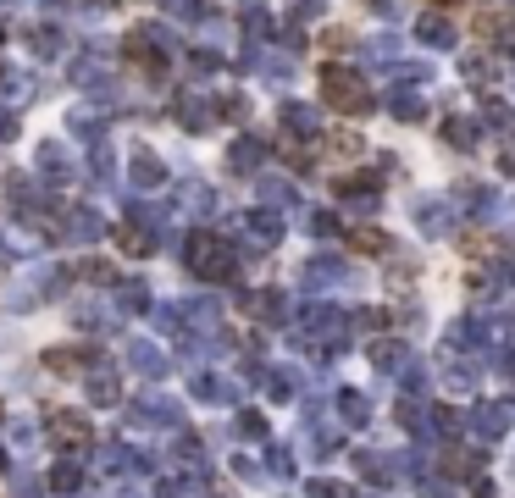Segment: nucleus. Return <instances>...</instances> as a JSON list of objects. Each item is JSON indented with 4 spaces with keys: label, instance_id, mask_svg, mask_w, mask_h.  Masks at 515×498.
Here are the masks:
<instances>
[{
    "label": "nucleus",
    "instance_id": "ddd939ff",
    "mask_svg": "<svg viewBox=\"0 0 515 498\" xmlns=\"http://www.w3.org/2000/svg\"><path fill=\"white\" fill-rule=\"evenodd\" d=\"M45 366H50V371H61V377H67L72 366H84V355H78V349H50V355H45Z\"/></svg>",
    "mask_w": 515,
    "mask_h": 498
},
{
    "label": "nucleus",
    "instance_id": "5701e85b",
    "mask_svg": "<svg viewBox=\"0 0 515 498\" xmlns=\"http://www.w3.org/2000/svg\"><path fill=\"white\" fill-rule=\"evenodd\" d=\"M84 6H111V0H84Z\"/></svg>",
    "mask_w": 515,
    "mask_h": 498
},
{
    "label": "nucleus",
    "instance_id": "6ab92c4d",
    "mask_svg": "<svg viewBox=\"0 0 515 498\" xmlns=\"http://www.w3.org/2000/svg\"><path fill=\"white\" fill-rule=\"evenodd\" d=\"M421 39H427V45H449L455 28H449V23H427V28H421Z\"/></svg>",
    "mask_w": 515,
    "mask_h": 498
},
{
    "label": "nucleus",
    "instance_id": "4468645a",
    "mask_svg": "<svg viewBox=\"0 0 515 498\" xmlns=\"http://www.w3.org/2000/svg\"><path fill=\"white\" fill-rule=\"evenodd\" d=\"M78 482H84V471H78V465H56V471H50V487H56V493H72Z\"/></svg>",
    "mask_w": 515,
    "mask_h": 498
},
{
    "label": "nucleus",
    "instance_id": "9d476101",
    "mask_svg": "<svg viewBox=\"0 0 515 498\" xmlns=\"http://www.w3.org/2000/svg\"><path fill=\"white\" fill-rule=\"evenodd\" d=\"M172 12H178L183 23H211L216 6H211V0H172Z\"/></svg>",
    "mask_w": 515,
    "mask_h": 498
},
{
    "label": "nucleus",
    "instance_id": "f3484780",
    "mask_svg": "<svg viewBox=\"0 0 515 498\" xmlns=\"http://www.w3.org/2000/svg\"><path fill=\"white\" fill-rule=\"evenodd\" d=\"M117 299H122V310H144V305H150V294H144V283H128Z\"/></svg>",
    "mask_w": 515,
    "mask_h": 498
},
{
    "label": "nucleus",
    "instance_id": "f03ea898",
    "mask_svg": "<svg viewBox=\"0 0 515 498\" xmlns=\"http://www.w3.org/2000/svg\"><path fill=\"white\" fill-rule=\"evenodd\" d=\"M183 261H189L200 277H216V283H222V277L233 272V255H228V244H222V238H211V233H194L189 244H183Z\"/></svg>",
    "mask_w": 515,
    "mask_h": 498
},
{
    "label": "nucleus",
    "instance_id": "a211bd4d",
    "mask_svg": "<svg viewBox=\"0 0 515 498\" xmlns=\"http://www.w3.org/2000/svg\"><path fill=\"white\" fill-rule=\"evenodd\" d=\"M89 399H95V404H111V399H117V377H95V388H89Z\"/></svg>",
    "mask_w": 515,
    "mask_h": 498
},
{
    "label": "nucleus",
    "instance_id": "20e7f679",
    "mask_svg": "<svg viewBox=\"0 0 515 498\" xmlns=\"http://www.w3.org/2000/svg\"><path fill=\"white\" fill-rule=\"evenodd\" d=\"M100 233H106L100 211H84V205H78V211H67V216H61V238H67V244H95Z\"/></svg>",
    "mask_w": 515,
    "mask_h": 498
},
{
    "label": "nucleus",
    "instance_id": "7ed1b4c3",
    "mask_svg": "<svg viewBox=\"0 0 515 498\" xmlns=\"http://www.w3.org/2000/svg\"><path fill=\"white\" fill-rule=\"evenodd\" d=\"M128 56L139 61L144 72H150V78H161V72H167V34H161L156 23H144V28H133L128 34Z\"/></svg>",
    "mask_w": 515,
    "mask_h": 498
},
{
    "label": "nucleus",
    "instance_id": "1a4fd4ad",
    "mask_svg": "<svg viewBox=\"0 0 515 498\" xmlns=\"http://www.w3.org/2000/svg\"><path fill=\"white\" fill-rule=\"evenodd\" d=\"M100 72H106V50H84L78 67H72V78H78V83H100Z\"/></svg>",
    "mask_w": 515,
    "mask_h": 498
},
{
    "label": "nucleus",
    "instance_id": "aec40b11",
    "mask_svg": "<svg viewBox=\"0 0 515 498\" xmlns=\"http://www.w3.org/2000/svg\"><path fill=\"white\" fill-rule=\"evenodd\" d=\"M222 117H233V122H244V117H250V106H244V100H239V95H233V100H222Z\"/></svg>",
    "mask_w": 515,
    "mask_h": 498
},
{
    "label": "nucleus",
    "instance_id": "b1692460",
    "mask_svg": "<svg viewBox=\"0 0 515 498\" xmlns=\"http://www.w3.org/2000/svg\"><path fill=\"white\" fill-rule=\"evenodd\" d=\"M0 83H6V61H0Z\"/></svg>",
    "mask_w": 515,
    "mask_h": 498
},
{
    "label": "nucleus",
    "instance_id": "6e6552de",
    "mask_svg": "<svg viewBox=\"0 0 515 498\" xmlns=\"http://www.w3.org/2000/svg\"><path fill=\"white\" fill-rule=\"evenodd\" d=\"M172 117H178V122H183V128H189V133H205V128H211V111H205V100H194V95H183Z\"/></svg>",
    "mask_w": 515,
    "mask_h": 498
},
{
    "label": "nucleus",
    "instance_id": "9b49d317",
    "mask_svg": "<svg viewBox=\"0 0 515 498\" xmlns=\"http://www.w3.org/2000/svg\"><path fill=\"white\" fill-rule=\"evenodd\" d=\"M261 144H255V139H239V144H233V155H228V161L233 166H239V172H255V166H261Z\"/></svg>",
    "mask_w": 515,
    "mask_h": 498
},
{
    "label": "nucleus",
    "instance_id": "dca6fc26",
    "mask_svg": "<svg viewBox=\"0 0 515 498\" xmlns=\"http://www.w3.org/2000/svg\"><path fill=\"white\" fill-rule=\"evenodd\" d=\"M122 249H128V255H150V233H139V227H128V233H122Z\"/></svg>",
    "mask_w": 515,
    "mask_h": 498
},
{
    "label": "nucleus",
    "instance_id": "0eeeda50",
    "mask_svg": "<svg viewBox=\"0 0 515 498\" xmlns=\"http://www.w3.org/2000/svg\"><path fill=\"white\" fill-rule=\"evenodd\" d=\"M128 172H133V189H156V183L167 178V166H161L150 150H133V166H128Z\"/></svg>",
    "mask_w": 515,
    "mask_h": 498
},
{
    "label": "nucleus",
    "instance_id": "2eb2a0df",
    "mask_svg": "<svg viewBox=\"0 0 515 498\" xmlns=\"http://www.w3.org/2000/svg\"><path fill=\"white\" fill-rule=\"evenodd\" d=\"M28 39H34V50H39V56H56V50H61V34H56V28H34Z\"/></svg>",
    "mask_w": 515,
    "mask_h": 498
},
{
    "label": "nucleus",
    "instance_id": "412c9836",
    "mask_svg": "<svg viewBox=\"0 0 515 498\" xmlns=\"http://www.w3.org/2000/svg\"><path fill=\"white\" fill-rule=\"evenodd\" d=\"M189 205H194V211H211V189H200V183H194V189H189Z\"/></svg>",
    "mask_w": 515,
    "mask_h": 498
},
{
    "label": "nucleus",
    "instance_id": "f8f14e48",
    "mask_svg": "<svg viewBox=\"0 0 515 498\" xmlns=\"http://www.w3.org/2000/svg\"><path fill=\"white\" fill-rule=\"evenodd\" d=\"M283 122L294 133H316V111H305V106H283Z\"/></svg>",
    "mask_w": 515,
    "mask_h": 498
},
{
    "label": "nucleus",
    "instance_id": "39448f33",
    "mask_svg": "<svg viewBox=\"0 0 515 498\" xmlns=\"http://www.w3.org/2000/svg\"><path fill=\"white\" fill-rule=\"evenodd\" d=\"M34 166H39V178L50 183V189H61V183L72 178V161H67V144H39V155H34Z\"/></svg>",
    "mask_w": 515,
    "mask_h": 498
},
{
    "label": "nucleus",
    "instance_id": "f257e3e1",
    "mask_svg": "<svg viewBox=\"0 0 515 498\" xmlns=\"http://www.w3.org/2000/svg\"><path fill=\"white\" fill-rule=\"evenodd\" d=\"M322 95L333 111H344V117H360V111H372V95H366V83H360V72L349 67H327L322 72Z\"/></svg>",
    "mask_w": 515,
    "mask_h": 498
},
{
    "label": "nucleus",
    "instance_id": "4be33fe9",
    "mask_svg": "<svg viewBox=\"0 0 515 498\" xmlns=\"http://www.w3.org/2000/svg\"><path fill=\"white\" fill-rule=\"evenodd\" d=\"M189 67H194V72H216V56H211V50H194Z\"/></svg>",
    "mask_w": 515,
    "mask_h": 498
},
{
    "label": "nucleus",
    "instance_id": "393cba45",
    "mask_svg": "<svg viewBox=\"0 0 515 498\" xmlns=\"http://www.w3.org/2000/svg\"><path fill=\"white\" fill-rule=\"evenodd\" d=\"M0 465H6V449H0Z\"/></svg>",
    "mask_w": 515,
    "mask_h": 498
},
{
    "label": "nucleus",
    "instance_id": "423d86ee",
    "mask_svg": "<svg viewBox=\"0 0 515 498\" xmlns=\"http://www.w3.org/2000/svg\"><path fill=\"white\" fill-rule=\"evenodd\" d=\"M45 432H50V443H61V449H78V443H89V421H84V415H50Z\"/></svg>",
    "mask_w": 515,
    "mask_h": 498
}]
</instances>
